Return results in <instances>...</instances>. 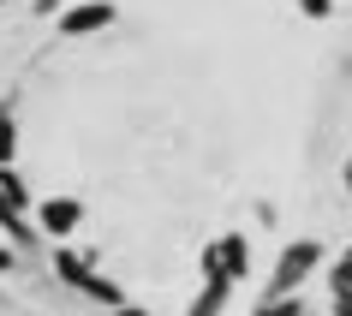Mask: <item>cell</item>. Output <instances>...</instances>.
<instances>
[{
  "mask_svg": "<svg viewBox=\"0 0 352 316\" xmlns=\"http://www.w3.org/2000/svg\"><path fill=\"white\" fill-rule=\"evenodd\" d=\"M322 269H329V245L305 233V239H287V245H280L275 269H269V286H275V293H298V286H305L311 275H322Z\"/></svg>",
  "mask_w": 352,
  "mask_h": 316,
  "instance_id": "2",
  "label": "cell"
},
{
  "mask_svg": "<svg viewBox=\"0 0 352 316\" xmlns=\"http://www.w3.org/2000/svg\"><path fill=\"white\" fill-rule=\"evenodd\" d=\"M251 311H257V316H305V286H298V293H275V286H263Z\"/></svg>",
  "mask_w": 352,
  "mask_h": 316,
  "instance_id": "7",
  "label": "cell"
},
{
  "mask_svg": "<svg viewBox=\"0 0 352 316\" xmlns=\"http://www.w3.org/2000/svg\"><path fill=\"white\" fill-rule=\"evenodd\" d=\"M48 269H54V280L66 286L72 298H90V304H113V311H126L131 298H126V286L113 275H102L90 257H78V251H66V245L54 239V251H48Z\"/></svg>",
  "mask_w": 352,
  "mask_h": 316,
  "instance_id": "1",
  "label": "cell"
},
{
  "mask_svg": "<svg viewBox=\"0 0 352 316\" xmlns=\"http://www.w3.org/2000/svg\"><path fill=\"white\" fill-rule=\"evenodd\" d=\"M197 269L204 275H221V280H251V233H215V239H204V251H197Z\"/></svg>",
  "mask_w": 352,
  "mask_h": 316,
  "instance_id": "3",
  "label": "cell"
},
{
  "mask_svg": "<svg viewBox=\"0 0 352 316\" xmlns=\"http://www.w3.org/2000/svg\"><path fill=\"white\" fill-rule=\"evenodd\" d=\"M233 293H239V280L204 275V286H197V298H191V316H221L227 304H233Z\"/></svg>",
  "mask_w": 352,
  "mask_h": 316,
  "instance_id": "6",
  "label": "cell"
},
{
  "mask_svg": "<svg viewBox=\"0 0 352 316\" xmlns=\"http://www.w3.org/2000/svg\"><path fill=\"white\" fill-rule=\"evenodd\" d=\"M329 311L334 316H352V286H334V293H329Z\"/></svg>",
  "mask_w": 352,
  "mask_h": 316,
  "instance_id": "13",
  "label": "cell"
},
{
  "mask_svg": "<svg viewBox=\"0 0 352 316\" xmlns=\"http://www.w3.org/2000/svg\"><path fill=\"white\" fill-rule=\"evenodd\" d=\"M120 24V6L113 0H78V6H60L54 30L66 42H84V36H102V30H113Z\"/></svg>",
  "mask_w": 352,
  "mask_h": 316,
  "instance_id": "4",
  "label": "cell"
},
{
  "mask_svg": "<svg viewBox=\"0 0 352 316\" xmlns=\"http://www.w3.org/2000/svg\"><path fill=\"white\" fill-rule=\"evenodd\" d=\"M322 280H329V293H334V286H352V245H340V251L329 257V269H322Z\"/></svg>",
  "mask_w": 352,
  "mask_h": 316,
  "instance_id": "10",
  "label": "cell"
},
{
  "mask_svg": "<svg viewBox=\"0 0 352 316\" xmlns=\"http://www.w3.org/2000/svg\"><path fill=\"white\" fill-rule=\"evenodd\" d=\"M298 12H305V19H316V24H322V19H334V0H298Z\"/></svg>",
  "mask_w": 352,
  "mask_h": 316,
  "instance_id": "12",
  "label": "cell"
},
{
  "mask_svg": "<svg viewBox=\"0 0 352 316\" xmlns=\"http://www.w3.org/2000/svg\"><path fill=\"white\" fill-rule=\"evenodd\" d=\"M24 262H30V257H24L19 245H12V239H6V233H0V275H19Z\"/></svg>",
  "mask_w": 352,
  "mask_h": 316,
  "instance_id": "11",
  "label": "cell"
},
{
  "mask_svg": "<svg viewBox=\"0 0 352 316\" xmlns=\"http://www.w3.org/2000/svg\"><path fill=\"white\" fill-rule=\"evenodd\" d=\"M0 6H6V0H0Z\"/></svg>",
  "mask_w": 352,
  "mask_h": 316,
  "instance_id": "16",
  "label": "cell"
},
{
  "mask_svg": "<svg viewBox=\"0 0 352 316\" xmlns=\"http://www.w3.org/2000/svg\"><path fill=\"white\" fill-rule=\"evenodd\" d=\"M30 12H36V19H54V12H60V0H30Z\"/></svg>",
  "mask_w": 352,
  "mask_h": 316,
  "instance_id": "14",
  "label": "cell"
},
{
  "mask_svg": "<svg viewBox=\"0 0 352 316\" xmlns=\"http://www.w3.org/2000/svg\"><path fill=\"white\" fill-rule=\"evenodd\" d=\"M0 161H19V102L0 95Z\"/></svg>",
  "mask_w": 352,
  "mask_h": 316,
  "instance_id": "8",
  "label": "cell"
},
{
  "mask_svg": "<svg viewBox=\"0 0 352 316\" xmlns=\"http://www.w3.org/2000/svg\"><path fill=\"white\" fill-rule=\"evenodd\" d=\"M30 215H36V227L48 239H72L78 227H84V197H42Z\"/></svg>",
  "mask_w": 352,
  "mask_h": 316,
  "instance_id": "5",
  "label": "cell"
},
{
  "mask_svg": "<svg viewBox=\"0 0 352 316\" xmlns=\"http://www.w3.org/2000/svg\"><path fill=\"white\" fill-rule=\"evenodd\" d=\"M0 191H6L12 203L36 209V197H30V179H24V173H19V161H0Z\"/></svg>",
  "mask_w": 352,
  "mask_h": 316,
  "instance_id": "9",
  "label": "cell"
},
{
  "mask_svg": "<svg viewBox=\"0 0 352 316\" xmlns=\"http://www.w3.org/2000/svg\"><path fill=\"white\" fill-rule=\"evenodd\" d=\"M340 185H346V197H352V155L340 161Z\"/></svg>",
  "mask_w": 352,
  "mask_h": 316,
  "instance_id": "15",
  "label": "cell"
}]
</instances>
